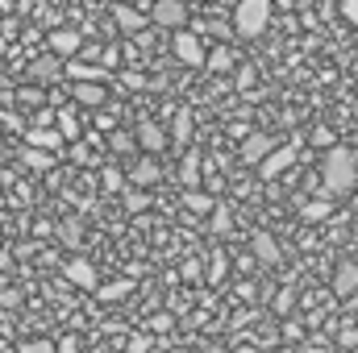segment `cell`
Listing matches in <instances>:
<instances>
[{
	"mask_svg": "<svg viewBox=\"0 0 358 353\" xmlns=\"http://www.w3.org/2000/svg\"><path fill=\"white\" fill-rule=\"evenodd\" d=\"M125 353H150V337H146V333H134L129 345H125Z\"/></svg>",
	"mask_w": 358,
	"mask_h": 353,
	"instance_id": "obj_25",
	"label": "cell"
},
{
	"mask_svg": "<svg viewBox=\"0 0 358 353\" xmlns=\"http://www.w3.org/2000/svg\"><path fill=\"white\" fill-rule=\"evenodd\" d=\"M355 237H358V220H355Z\"/></svg>",
	"mask_w": 358,
	"mask_h": 353,
	"instance_id": "obj_38",
	"label": "cell"
},
{
	"mask_svg": "<svg viewBox=\"0 0 358 353\" xmlns=\"http://www.w3.org/2000/svg\"><path fill=\"white\" fill-rule=\"evenodd\" d=\"M21 163H25L29 171H50V167H55V154H50V150H38V146H25Z\"/></svg>",
	"mask_w": 358,
	"mask_h": 353,
	"instance_id": "obj_12",
	"label": "cell"
},
{
	"mask_svg": "<svg viewBox=\"0 0 358 353\" xmlns=\"http://www.w3.org/2000/svg\"><path fill=\"white\" fill-rule=\"evenodd\" d=\"M125 208H129V212H142V208H146V195H142V191H125Z\"/></svg>",
	"mask_w": 358,
	"mask_h": 353,
	"instance_id": "obj_28",
	"label": "cell"
},
{
	"mask_svg": "<svg viewBox=\"0 0 358 353\" xmlns=\"http://www.w3.org/2000/svg\"><path fill=\"white\" fill-rule=\"evenodd\" d=\"M342 13H346L350 25H358V0H342Z\"/></svg>",
	"mask_w": 358,
	"mask_h": 353,
	"instance_id": "obj_31",
	"label": "cell"
},
{
	"mask_svg": "<svg viewBox=\"0 0 358 353\" xmlns=\"http://www.w3.org/2000/svg\"><path fill=\"white\" fill-rule=\"evenodd\" d=\"M271 150H275V142H271L267 133H250V137L242 142V150H238V158H242V163H250V167H259V163L267 158Z\"/></svg>",
	"mask_w": 358,
	"mask_h": 353,
	"instance_id": "obj_5",
	"label": "cell"
},
{
	"mask_svg": "<svg viewBox=\"0 0 358 353\" xmlns=\"http://www.w3.org/2000/svg\"><path fill=\"white\" fill-rule=\"evenodd\" d=\"M300 216H304V220H325V216H329V200H313V204H304Z\"/></svg>",
	"mask_w": 358,
	"mask_h": 353,
	"instance_id": "obj_20",
	"label": "cell"
},
{
	"mask_svg": "<svg viewBox=\"0 0 358 353\" xmlns=\"http://www.w3.org/2000/svg\"><path fill=\"white\" fill-rule=\"evenodd\" d=\"M108 146H113L117 154H125V150L134 146V137H129V133H113V137H108Z\"/></svg>",
	"mask_w": 358,
	"mask_h": 353,
	"instance_id": "obj_27",
	"label": "cell"
},
{
	"mask_svg": "<svg viewBox=\"0 0 358 353\" xmlns=\"http://www.w3.org/2000/svg\"><path fill=\"white\" fill-rule=\"evenodd\" d=\"M59 133H63V142H76V137H80V121H76L71 112H63V117H59Z\"/></svg>",
	"mask_w": 358,
	"mask_h": 353,
	"instance_id": "obj_19",
	"label": "cell"
},
{
	"mask_svg": "<svg viewBox=\"0 0 358 353\" xmlns=\"http://www.w3.org/2000/svg\"><path fill=\"white\" fill-rule=\"evenodd\" d=\"M67 278L76 283V287H84V291H96V266L88 258H71L67 262Z\"/></svg>",
	"mask_w": 358,
	"mask_h": 353,
	"instance_id": "obj_6",
	"label": "cell"
},
{
	"mask_svg": "<svg viewBox=\"0 0 358 353\" xmlns=\"http://www.w3.org/2000/svg\"><path fill=\"white\" fill-rule=\"evenodd\" d=\"M355 287H358V266L342 262L338 274H334V291H338V295H355Z\"/></svg>",
	"mask_w": 358,
	"mask_h": 353,
	"instance_id": "obj_11",
	"label": "cell"
},
{
	"mask_svg": "<svg viewBox=\"0 0 358 353\" xmlns=\"http://www.w3.org/2000/svg\"><path fill=\"white\" fill-rule=\"evenodd\" d=\"M59 71H63V67H59L55 59H38V63L29 67V75H34V80H55Z\"/></svg>",
	"mask_w": 358,
	"mask_h": 353,
	"instance_id": "obj_17",
	"label": "cell"
},
{
	"mask_svg": "<svg viewBox=\"0 0 358 353\" xmlns=\"http://www.w3.org/2000/svg\"><path fill=\"white\" fill-rule=\"evenodd\" d=\"M255 254H259L263 262H275V258H279V250H275V241H271V237H263V233L255 237Z\"/></svg>",
	"mask_w": 358,
	"mask_h": 353,
	"instance_id": "obj_22",
	"label": "cell"
},
{
	"mask_svg": "<svg viewBox=\"0 0 358 353\" xmlns=\"http://www.w3.org/2000/svg\"><path fill=\"white\" fill-rule=\"evenodd\" d=\"M134 183H138V187H146V183H155V179H159V163H155V158H146V163H138V167H134Z\"/></svg>",
	"mask_w": 358,
	"mask_h": 353,
	"instance_id": "obj_15",
	"label": "cell"
},
{
	"mask_svg": "<svg viewBox=\"0 0 358 353\" xmlns=\"http://www.w3.org/2000/svg\"><path fill=\"white\" fill-rule=\"evenodd\" d=\"M67 75H71V80H80V84H100V80H104V71H100V67H88V63H76V59L67 63Z\"/></svg>",
	"mask_w": 358,
	"mask_h": 353,
	"instance_id": "obj_14",
	"label": "cell"
},
{
	"mask_svg": "<svg viewBox=\"0 0 358 353\" xmlns=\"http://www.w3.org/2000/svg\"><path fill=\"white\" fill-rule=\"evenodd\" d=\"M187 133H192V117H179V125H176V137H179V142H187Z\"/></svg>",
	"mask_w": 358,
	"mask_h": 353,
	"instance_id": "obj_32",
	"label": "cell"
},
{
	"mask_svg": "<svg viewBox=\"0 0 358 353\" xmlns=\"http://www.w3.org/2000/svg\"><path fill=\"white\" fill-rule=\"evenodd\" d=\"M0 154H4V142H0Z\"/></svg>",
	"mask_w": 358,
	"mask_h": 353,
	"instance_id": "obj_39",
	"label": "cell"
},
{
	"mask_svg": "<svg viewBox=\"0 0 358 353\" xmlns=\"http://www.w3.org/2000/svg\"><path fill=\"white\" fill-rule=\"evenodd\" d=\"M96 295H100V299H121V295H129V283H108V287H96Z\"/></svg>",
	"mask_w": 358,
	"mask_h": 353,
	"instance_id": "obj_24",
	"label": "cell"
},
{
	"mask_svg": "<svg viewBox=\"0 0 358 353\" xmlns=\"http://www.w3.org/2000/svg\"><path fill=\"white\" fill-rule=\"evenodd\" d=\"M117 21H121V29H142V13H134V8H117Z\"/></svg>",
	"mask_w": 358,
	"mask_h": 353,
	"instance_id": "obj_23",
	"label": "cell"
},
{
	"mask_svg": "<svg viewBox=\"0 0 358 353\" xmlns=\"http://www.w3.org/2000/svg\"><path fill=\"white\" fill-rule=\"evenodd\" d=\"M104 96L108 91L100 88V84H76V104H84V108H100Z\"/></svg>",
	"mask_w": 358,
	"mask_h": 353,
	"instance_id": "obj_13",
	"label": "cell"
},
{
	"mask_svg": "<svg viewBox=\"0 0 358 353\" xmlns=\"http://www.w3.org/2000/svg\"><path fill=\"white\" fill-rule=\"evenodd\" d=\"M50 50H55L59 59H71V54L80 50V33H76V29H55V33H50Z\"/></svg>",
	"mask_w": 358,
	"mask_h": 353,
	"instance_id": "obj_7",
	"label": "cell"
},
{
	"mask_svg": "<svg viewBox=\"0 0 358 353\" xmlns=\"http://www.w3.org/2000/svg\"><path fill=\"white\" fill-rule=\"evenodd\" d=\"M29 146H38V150H59V146H63V133H59V129H46V125H34V129H29Z\"/></svg>",
	"mask_w": 358,
	"mask_h": 353,
	"instance_id": "obj_10",
	"label": "cell"
},
{
	"mask_svg": "<svg viewBox=\"0 0 358 353\" xmlns=\"http://www.w3.org/2000/svg\"><path fill=\"white\" fill-rule=\"evenodd\" d=\"M292 163H296V146H279V150H271L267 158L259 163V171H263V179H279Z\"/></svg>",
	"mask_w": 358,
	"mask_h": 353,
	"instance_id": "obj_4",
	"label": "cell"
},
{
	"mask_svg": "<svg viewBox=\"0 0 358 353\" xmlns=\"http://www.w3.org/2000/svg\"><path fill=\"white\" fill-rule=\"evenodd\" d=\"M225 225H229V216H225V208H217V220H213V229H217V233H225Z\"/></svg>",
	"mask_w": 358,
	"mask_h": 353,
	"instance_id": "obj_33",
	"label": "cell"
},
{
	"mask_svg": "<svg viewBox=\"0 0 358 353\" xmlns=\"http://www.w3.org/2000/svg\"><path fill=\"white\" fill-rule=\"evenodd\" d=\"M271 21V0H238V13H234V29L242 38H263Z\"/></svg>",
	"mask_w": 358,
	"mask_h": 353,
	"instance_id": "obj_2",
	"label": "cell"
},
{
	"mask_svg": "<svg viewBox=\"0 0 358 353\" xmlns=\"http://www.w3.org/2000/svg\"><path fill=\"white\" fill-rule=\"evenodd\" d=\"M176 59L183 63V67H204V59H208V54H204V42H200L196 33L183 29V33L176 38Z\"/></svg>",
	"mask_w": 358,
	"mask_h": 353,
	"instance_id": "obj_3",
	"label": "cell"
},
{
	"mask_svg": "<svg viewBox=\"0 0 358 353\" xmlns=\"http://www.w3.org/2000/svg\"><path fill=\"white\" fill-rule=\"evenodd\" d=\"M313 142H317V146H329L334 137H329V129H317V133H313Z\"/></svg>",
	"mask_w": 358,
	"mask_h": 353,
	"instance_id": "obj_34",
	"label": "cell"
},
{
	"mask_svg": "<svg viewBox=\"0 0 358 353\" xmlns=\"http://www.w3.org/2000/svg\"><path fill=\"white\" fill-rule=\"evenodd\" d=\"M104 183H108V187L117 191V187H121V175H117V171H104Z\"/></svg>",
	"mask_w": 358,
	"mask_h": 353,
	"instance_id": "obj_35",
	"label": "cell"
},
{
	"mask_svg": "<svg viewBox=\"0 0 358 353\" xmlns=\"http://www.w3.org/2000/svg\"><path fill=\"white\" fill-rule=\"evenodd\" d=\"M196 179H200V167H196V158H187V163H183V183L196 187Z\"/></svg>",
	"mask_w": 358,
	"mask_h": 353,
	"instance_id": "obj_29",
	"label": "cell"
},
{
	"mask_svg": "<svg viewBox=\"0 0 358 353\" xmlns=\"http://www.w3.org/2000/svg\"><path fill=\"white\" fill-rule=\"evenodd\" d=\"M21 353H55V341H42V337H38V341H25Z\"/></svg>",
	"mask_w": 358,
	"mask_h": 353,
	"instance_id": "obj_26",
	"label": "cell"
},
{
	"mask_svg": "<svg viewBox=\"0 0 358 353\" xmlns=\"http://www.w3.org/2000/svg\"><path fill=\"white\" fill-rule=\"evenodd\" d=\"M200 353H225V350H217V345H208V350H200Z\"/></svg>",
	"mask_w": 358,
	"mask_h": 353,
	"instance_id": "obj_37",
	"label": "cell"
},
{
	"mask_svg": "<svg viewBox=\"0 0 358 353\" xmlns=\"http://www.w3.org/2000/svg\"><path fill=\"white\" fill-rule=\"evenodd\" d=\"M8 266H13V258H8V254H0V270H8Z\"/></svg>",
	"mask_w": 358,
	"mask_h": 353,
	"instance_id": "obj_36",
	"label": "cell"
},
{
	"mask_svg": "<svg viewBox=\"0 0 358 353\" xmlns=\"http://www.w3.org/2000/svg\"><path fill=\"white\" fill-rule=\"evenodd\" d=\"M138 142H142L150 154H159V150L167 146V133H163V125H155V121H142V125H138Z\"/></svg>",
	"mask_w": 358,
	"mask_h": 353,
	"instance_id": "obj_8",
	"label": "cell"
},
{
	"mask_svg": "<svg viewBox=\"0 0 358 353\" xmlns=\"http://www.w3.org/2000/svg\"><path fill=\"white\" fill-rule=\"evenodd\" d=\"M183 204H187L192 212H208V208H213V200H208V195H200L196 187H187V191H183Z\"/></svg>",
	"mask_w": 358,
	"mask_h": 353,
	"instance_id": "obj_18",
	"label": "cell"
},
{
	"mask_svg": "<svg viewBox=\"0 0 358 353\" xmlns=\"http://www.w3.org/2000/svg\"><path fill=\"white\" fill-rule=\"evenodd\" d=\"M183 17H187V8L179 0H159L155 4V21L159 25H183Z\"/></svg>",
	"mask_w": 358,
	"mask_h": 353,
	"instance_id": "obj_9",
	"label": "cell"
},
{
	"mask_svg": "<svg viewBox=\"0 0 358 353\" xmlns=\"http://www.w3.org/2000/svg\"><path fill=\"white\" fill-rule=\"evenodd\" d=\"M55 353H80V341H76V337H63V341L55 345Z\"/></svg>",
	"mask_w": 358,
	"mask_h": 353,
	"instance_id": "obj_30",
	"label": "cell"
},
{
	"mask_svg": "<svg viewBox=\"0 0 358 353\" xmlns=\"http://www.w3.org/2000/svg\"><path fill=\"white\" fill-rule=\"evenodd\" d=\"M358 187V158L350 150H329V158H325V187H321V195L325 200H334V195H350Z\"/></svg>",
	"mask_w": 358,
	"mask_h": 353,
	"instance_id": "obj_1",
	"label": "cell"
},
{
	"mask_svg": "<svg viewBox=\"0 0 358 353\" xmlns=\"http://www.w3.org/2000/svg\"><path fill=\"white\" fill-rule=\"evenodd\" d=\"M59 237H63L67 246H80V237H84V229H80V220H63V225H59Z\"/></svg>",
	"mask_w": 358,
	"mask_h": 353,
	"instance_id": "obj_21",
	"label": "cell"
},
{
	"mask_svg": "<svg viewBox=\"0 0 358 353\" xmlns=\"http://www.w3.org/2000/svg\"><path fill=\"white\" fill-rule=\"evenodd\" d=\"M204 67H208V71H217V75H221V71H229V67H234V54H229V50H225V46H221V50H213V54H208V59H204Z\"/></svg>",
	"mask_w": 358,
	"mask_h": 353,
	"instance_id": "obj_16",
	"label": "cell"
}]
</instances>
